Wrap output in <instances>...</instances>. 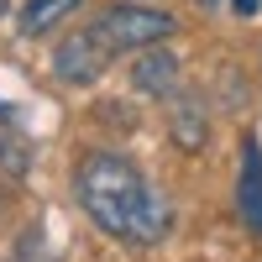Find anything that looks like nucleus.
Returning <instances> with one entry per match:
<instances>
[{"label":"nucleus","instance_id":"nucleus-1","mask_svg":"<svg viewBox=\"0 0 262 262\" xmlns=\"http://www.w3.org/2000/svg\"><path fill=\"white\" fill-rule=\"evenodd\" d=\"M74 189H79V205L90 210V221L105 236H116V242L152 247L173 226L168 200L126 158H116V152H90L79 163V173H74Z\"/></svg>","mask_w":262,"mask_h":262},{"label":"nucleus","instance_id":"nucleus-2","mask_svg":"<svg viewBox=\"0 0 262 262\" xmlns=\"http://www.w3.org/2000/svg\"><path fill=\"white\" fill-rule=\"evenodd\" d=\"M95 32L111 42V53H142V48H158V42L173 37V16L152 11V6H105Z\"/></svg>","mask_w":262,"mask_h":262},{"label":"nucleus","instance_id":"nucleus-3","mask_svg":"<svg viewBox=\"0 0 262 262\" xmlns=\"http://www.w3.org/2000/svg\"><path fill=\"white\" fill-rule=\"evenodd\" d=\"M111 42H105L95 27H79L74 37H63L58 42V53H53V69L58 79H69V84H95L105 69H111Z\"/></svg>","mask_w":262,"mask_h":262},{"label":"nucleus","instance_id":"nucleus-4","mask_svg":"<svg viewBox=\"0 0 262 262\" xmlns=\"http://www.w3.org/2000/svg\"><path fill=\"white\" fill-rule=\"evenodd\" d=\"M236 205H242V221L262 236V147L247 137L242 142V179H236Z\"/></svg>","mask_w":262,"mask_h":262},{"label":"nucleus","instance_id":"nucleus-5","mask_svg":"<svg viewBox=\"0 0 262 262\" xmlns=\"http://www.w3.org/2000/svg\"><path fill=\"white\" fill-rule=\"evenodd\" d=\"M131 84H137L142 95H173V84H179V58L173 53H147L137 69H131Z\"/></svg>","mask_w":262,"mask_h":262},{"label":"nucleus","instance_id":"nucleus-6","mask_svg":"<svg viewBox=\"0 0 262 262\" xmlns=\"http://www.w3.org/2000/svg\"><path fill=\"white\" fill-rule=\"evenodd\" d=\"M69 11H79V0H27V6H21V32L42 37L48 27H58Z\"/></svg>","mask_w":262,"mask_h":262},{"label":"nucleus","instance_id":"nucleus-7","mask_svg":"<svg viewBox=\"0 0 262 262\" xmlns=\"http://www.w3.org/2000/svg\"><path fill=\"white\" fill-rule=\"evenodd\" d=\"M173 131H179V147L200 152V142H205V116H200V111H179V121H173Z\"/></svg>","mask_w":262,"mask_h":262},{"label":"nucleus","instance_id":"nucleus-8","mask_svg":"<svg viewBox=\"0 0 262 262\" xmlns=\"http://www.w3.org/2000/svg\"><path fill=\"white\" fill-rule=\"evenodd\" d=\"M0 163H6L11 179H21V173H27V147H21L11 131H0Z\"/></svg>","mask_w":262,"mask_h":262},{"label":"nucleus","instance_id":"nucleus-9","mask_svg":"<svg viewBox=\"0 0 262 262\" xmlns=\"http://www.w3.org/2000/svg\"><path fill=\"white\" fill-rule=\"evenodd\" d=\"M21 262H48V257H42V231L21 236Z\"/></svg>","mask_w":262,"mask_h":262},{"label":"nucleus","instance_id":"nucleus-10","mask_svg":"<svg viewBox=\"0 0 262 262\" xmlns=\"http://www.w3.org/2000/svg\"><path fill=\"white\" fill-rule=\"evenodd\" d=\"M257 6H262V0H231V11H236V16H257Z\"/></svg>","mask_w":262,"mask_h":262},{"label":"nucleus","instance_id":"nucleus-11","mask_svg":"<svg viewBox=\"0 0 262 262\" xmlns=\"http://www.w3.org/2000/svg\"><path fill=\"white\" fill-rule=\"evenodd\" d=\"M0 16H6V0H0Z\"/></svg>","mask_w":262,"mask_h":262}]
</instances>
